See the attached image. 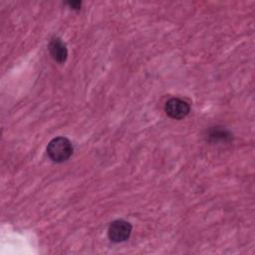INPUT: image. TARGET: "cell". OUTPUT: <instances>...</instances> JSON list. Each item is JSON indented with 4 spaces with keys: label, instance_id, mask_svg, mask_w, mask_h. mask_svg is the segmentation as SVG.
Returning <instances> with one entry per match:
<instances>
[{
    "label": "cell",
    "instance_id": "4",
    "mask_svg": "<svg viewBox=\"0 0 255 255\" xmlns=\"http://www.w3.org/2000/svg\"><path fill=\"white\" fill-rule=\"evenodd\" d=\"M49 51L52 58L62 64L67 60L68 57V50L65 43L58 37L53 38L49 43Z\"/></svg>",
    "mask_w": 255,
    "mask_h": 255
},
{
    "label": "cell",
    "instance_id": "6",
    "mask_svg": "<svg viewBox=\"0 0 255 255\" xmlns=\"http://www.w3.org/2000/svg\"><path fill=\"white\" fill-rule=\"evenodd\" d=\"M68 5L71 7V9L73 10H79L81 9V5L82 3L80 1H70L68 2Z\"/></svg>",
    "mask_w": 255,
    "mask_h": 255
},
{
    "label": "cell",
    "instance_id": "5",
    "mask_svg": "<svg viewBox=\"0 0 255 255\" xmlns=\"http://www.w3.org/2000/svg\"><path fill=\"white\" fill-rule=\"evenodd\" d=\"M208 135L213 140H215V139L227 140L228 138H230V133L225 129H217V128L215 129V128H213L209 131Z\"/></svg>",
    "mask_w": 255,
    "mask_h": 255
},
{
    "label": "cell",
    "instance_id": "3",
    "mask_svg": "<svg viewBox=\"0 0 255 255\" xmlns=\"http://www.w3.org/2000/svg\"><path fill=\"white\" fill-rule=\"evenodd\" d=\"M164 111L169 118L174 120H182L189 114L190 106L182 99L171 98L165 103Z\"/></svg>",
    "mask_w": 255,
    "mask_h": 255
},
{
    "label": "cell",
    "instance_id": "1",
    "mask_svg": "<svg viewBox=\"0 0 255 255\" xmlns=\"http://www.w3.org/2000/svg\"><path fill=\"white\" fill-rule=\"evenodd\" d=\"M47 153L54 162H64L73 154V145L67 137L58 136L48 143Z\"/></svg>",
    "mask_w": 255,
    "mask_h": 255
},
{
    "label": "cell",
    "instance_id": "2",
    "mask_svg": "<svg viewBox=\"0 0 255 255\" xmlns=\"http://www.w3.org/2000/svg\"><path fill=\"white\" fill-rule=\"evenodd\" d=\"M131 224L124 219H117L111 222L108 228V237L112 242L121 243L128 240L131 233Z\"/></svg>",
    "mask_w": 255,
    "mask_h": 255
}]
</instances>
